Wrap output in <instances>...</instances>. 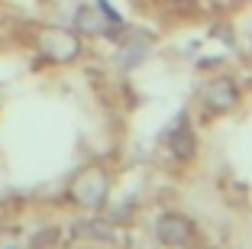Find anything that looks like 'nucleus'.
Here are the masks:
<instances>
[{"label":"nucleus","instance_id":"f257e3e1","mask_svg":"<svg viewBox=\"0 0 252 249\" xmlns=\"http://www.w3.org/2000/svg\"><path fill=\"white\" fill-rule=\"evenodd\" d=\"M188 236H191V223L185 217H165L158 223V240L165 243H185Z\"/></svg>","mask_w":252,"mask_h":249}]
</instances>
